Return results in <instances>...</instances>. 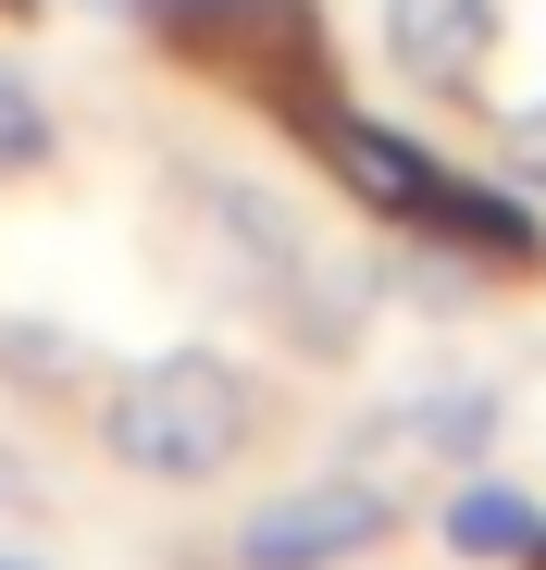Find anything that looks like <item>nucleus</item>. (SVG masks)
I'll return each instance as SVG.
<instances>
[{"label":"nucleus","instance_id":"nucleus-1","mask_svg":"<svg viewBox=\"0 0 546 570\" xmlns=\"http://www.w3.org/2000/svg\"><path fill=\"white\" fill-rule=\"evenodd\" d=\"M311 149L335 161V186H348V199L373 212V224L460 248L472 273H534V261H546V236H534V212H521V199L472 186L460 161H435V149H422V137H398V125H360V112H335V125H311Z\"/></svg>","mask_w":546,"mask_h":570},{"label":"nucleus","instance_id":"nucleus-2","mask_svg":"<svg viewBox=\"0 0 546 570\" xmlns=\"http://www.w3.org/2000/svg\"><path fill=\"white\" fill-rule=\"evenodd\" d=\"M248 434H261V385L224 347H162L100 397V446L125 471H149V484H212Z\"/></svg>","mask_w":546,"mask_h":570},{"label":"nucleus","instance_id":"nucleus-3","mask_svg":"<svg viewBox=\"0 0 546 570\" xmlns=\"http://www.w3.org/2000/svg\"><path fill=\"white\" fill-rule=\"evenodd\" d=\"M149 26L174 62L224 75L236 100L286 112L299 137L335 125V38H323V0H149Z\"/></svg>","mask_w":546,"mask_h":570},{"label":"nucleus","instance_id":"nucleus-4","mask_svg":"<svg viewBox=\"0 0 546 570\" xmlns=\"http://www.w3.org/2000/svg\"><path fill=\"white\" fill-rule=\"evenodd\" d=\"M386 533H398V497L373 484V471H348V484H299V497L248 509L236 558H248V570H335V558L386 546Z\"/></svg>","mask_w":546,"mask_h":570},{"label":"nucleus","instance_id":"nucleus-5","mask_svg":"<svg viewBox=\"0 0 546 570\" xmlns=\"http://www.w3.org/2000/svg\"><path fill=\"white\" fill-rule=\"evenodd\" d=\"M386 62L422 100H472L497 62V0H386Z\"/></svg>","mask_w":546,"mask_h":570},{"label":"nucleus","instance_id":"nucleus-6","mask_svg":"<svg viewBox=\"0 0 546 570\" xmlns=\"http://www.w3.org/2000/svg\"><path fill=\"white\" fill-rule=\"evenodd\" d=\"M485 434H497V385H435V397L386 410L360 459H472Z\"/></svg>","mask_w":546,"mask_h":570},{"label":"nucleus","instance_id":"nucleus-7","mask_svg":"<svg viewBox=\"0 0 546 570\" xmlns=\"http://www.w3.org/2000/svg\"><path fill=\"white\" fill-rule=\"evenodd\" d=\"M546 521H534V497L521 484H460V497H447V546H460V558H521Z\"/></svg>","mask_w":546,"mask_h":570},{"label":"nucleus","instance_id":"nucleus-8","mask_svg":"<svg viewBox=\"0 0 546 570\" xmlns=\"http://www.w3.org/2000/svg\"><path fill=\"white\" fill-rule=\"evenodd\" d=\"M50 161V112L26 100V75H0V174H38Z\"/></svg>","mask_w":546,"mask_h":570},{"label":"nucleus","instance_id":"nucleus-9","mask_svg":"<svg viewBox=\"0 0 546 570\" xmlns=\"http://www.w3.org/2000/svg\"><path fill=\"white\" fill-rule=\"evenodd\" d=\"M0 360H13V372H87V347L75 335H38V323H0Z\"/></svg>","mask_w":546,"mask_h":570},{"label":"nucleus","instance_id":"nucleus-10","mask_svg":"<svg viewBox=\"0 0 546 570\" xmlns=\"http://www.w3.org/2000/svg\"><path fill=\"white\" fill-rule=\"evenodd\" d=\"M509 174H521V186H546V100H521V112H509Z\"/></svg>","mask_w":546,"mask_h":570},{"label":"nucleus","instance_id":"nucleus-11","mask_svg":"<svg viewBox=\"0 0 546 570\" xmlns=\"http://www.w3.org/2000/svg\"><path fill=\"white\" fill-rule=\"evenodd\" d=\"M521 558H534V570H546V533H534V546H521Z\"/></svg>","mask_w":546,"mask_h":570},{"label":"nucleus","instance_id":"nucleus-12","mask_svg":"<svg viewBox=\"0 0 546 570\" xmlns=\"http://www.w3.org/2000/svg\"><path fill=\"white\" fill-rule=\"evenodd\" d=\"M0 570H38V558H0Z\"/></svg>","mask_w":546,"mask_h":570},{"label":"nucleus","instance_id":"nucleus-13","mask_svg":"<svg viewBox=\"0 0 546 570\" xmlns=\"http://www.w3.org/2000/svg\"><path fill=\"white\" fill-rule=\"evenodd\" d=\"M0 13H26V0H0Z\"/></svg>","mask_w":546,"mask_h":570}]
</instances>
